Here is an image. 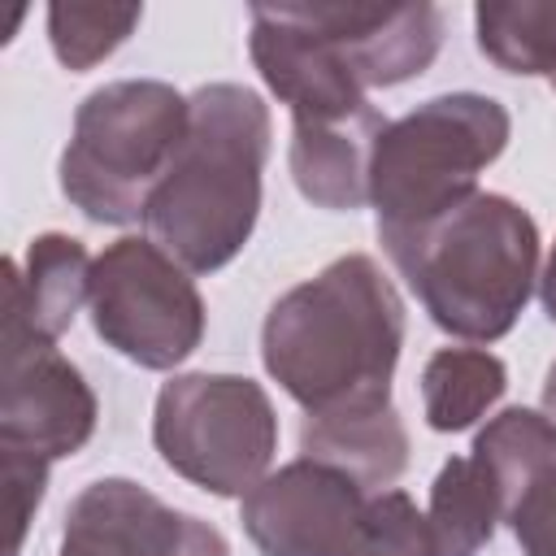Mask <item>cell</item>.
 <instances>
[{"label":"cell","instance_id":"30bf717a","mask_svg":"<svg viewBox=\"0 0 556 556\" xmlns=\"http://www.w3.org/2000/svg\"><path fill=\"white\" fill-rule=\"evenodd\" d=\"M61 556H230L226 539L130 478L91 482L65 513Z\"/></svg>","mask_w":556,"mask_h":556},{"label":"cell","instance_id":"d6986e66","mask_svg":"<svg viewBox=\"0 0 556 556\" xmlns=\"http://www.w3.org/2000/svg\"><path fill=\"white\" fill-rule=\"evenodd\" d=\"M473 456L491 469L500 495H504V513L513 508V500L526 491V482L556 465V426L543 413L530 408H504L500 417L486 421V430L473 439Z\"/></svg>","mask_w":556,"mask_h":556},{"label":"cell","instance_id":"6da1fadb","mask_svg":"<svg viewBox=\"0 0 556 556\" xmlns=\"http://www.w3.org/2000/svg\"><path fill=\"white\" fill-rule=\"evenodd\" d=\"M400 343L404 304L361 252L278 295L261 330L265 369L308 417L387 408Z\"/></svg>","mask_w":556,"mask_h":556},{"label":"cell","instance_id":"277c9868","mask_svg":"<svg viewBox=\"0 0 556 556\" xmlns=\"http://www.w3.org/2000/svg\"><path fill=\"white\" fill-rule=\"evenodd\" d=\"M191 122V100L156 78H122L96 87L61 152V191L74 208L104 226H130L148 213Z\"/></svg>","mask_w":556,"mask_h":556},{"label":"cell","instance_id":"5b68a950","mask_svg":"<svg viewBox=\"0 0 556 556\" xmlns=\"http://www.w3.org/2000/svg\"><path fill=\"white\" fill-rule=\"evenodd\" d=\"M508 113L491 96L452 91L387 122L369 161L378 230L421 226L478 191V174L504 152Z\"/></svg>","mask_w":556,"mask_h":556},{"label":"cell","instance_id":"603a6c76","mask_svg":"<svg viewBox=\"0 0 556 556\" xmlns=\"http://www.w3.org/2000/svg\"><path fill=\"white\" fill-rule=\"evenodd\" d=\"M526 556H556V465L539 469L504 513Z\"/></svg>","mask_w":556,"mask_h":556},{"label":"cell","instance_id":"ba28073f","mask_svg":"<svg viewBox=\"0 0 556 556\" xmlns=\"http://www.w3.org/2000/svg\"><path fill=\"white\" fill-rule=\"evenodd\" d=\"M369 495L321 460H291L243 495V530L265 556H343Z\"/></svg>","mask_w":556,"mask_h":556},{"label":"cell","instance_id":"7a4b0ae2","mask_svg":"<svg viewBox=\"0 0 556 556\" xmlns=\"http://www.w3.org/2000/svg\"><path fill=\"white\" fill-rule=\"evenodd\" d=\"M187 100V135L148 200L143 226L187 274H213L243 252L256 226L269 109L239 83H208Z\"/></svg>","mask_w":556,"mask_h":556},{"label":"cell","instance_id":"d4e9b609","mask_svg":"<svg viewBox=\"0 0 556 556\" xmlns=\"http://www.w3.org/2000/svg\"><path fill=\"white\" fill-rule=\"evenodd\" d=\"M543 417L556 426V365L547 369V382H543Z\"/></svg>","mask_w":556,"mask_h":556},{"label":"cell","instance_id":"8fae6325","mask_svg":"<svg viewBox=\"0 0 556 556\" xmlns=\"http://www.w3.org/2000/svg\"><path fill=\"white\" fill-rule=\"evenodd\" d=\"M248 48L291 122H334L369 104L334 43L304 17V4H256Z\"/></svg>","mask_w":556,"mask_h":556},{"label":"cell","instance_id":"ffe728a7","mask_svg":"<svg viewBox=\"0 0 556 556\" xmlns=\"http://www.w3.org/2000/svg\"><path fill=\"white\" fill-rule=\"evenodd\" d=\"M139 4H52L48 35L65 70H91L139 26Z\"/></svg>","mask_w":556,"mask_h":556},{"label":"cell","instance_id":"2e32d148","mask_svg":"<svg viewBox=\"0 0 556 556\" xmlns=\"http://www.w3.org/2000/svg\"><path fill=\"white\" fill-rule=\"evenodd\" d=\"M495 521H504V495L491 469L473 452L452 456L430 486V556H478Z\"/></svg>","mask_w":556,"mask_h":556},{"label":"cell","instance_id":"52a82bcc","mask_svg":"<svg viewBox=\"0 0 556 556\" xmlns=\"http://www.w3.org/2000/svg\"><path fill=\"white\" fill-rule=\"evenodd\" d=\"M96 334L143 369L182 365L204 339V300L191 274L152 239H117L91 265Z\"/></svg>","mask_w":556,"mask_h":556},{"label":"cell","instance_id":"9a60e30c","mask_svg":"<svg viewBox=\"0 0 556 556\" xmlns=\"http://www.w3.org/2000/svg\"><path fill=\"white\" fill-rule=\"evenodd\" d=\"M300 452L308 460L343 469L365 491H374V486H391L404 473L408 434H404L391 404L387 408H361V413H330V417H304Z\"/></svg>","mask_w":556,"mask_h":556},{"label":"cell","instance_id":"484cf974","mask_svg":"<svg viewBox=\"0 0 556 556\" xmlns=\"http://www.w3.org/2000/svg\"><path fill=\"white\" fill-rule=\"evenodd\" d=\"M552 87H556V74H552Z\"/></svg>","mask_w":556,"mask_h":556},{"label":"cell","instance_id":"5bb4252c","mask_svg":"<svg viewBox=\"0 0 556 556\" xmlns=\"http://www.w3.org/2000/svg\"><path fill=\"white\" fill-rule=\"evenodd\" d=\"M382 130L387 117L374 104L334 122H295L287 165L300 195L334 213L361 208L369 200V161Z\"/></svg>","mask_w":556,"mask_h":556},{"label":"cell","instance_id":"e0dca14e","mask_svg":"<svg viewBox=\"0 0 556 556\" xmlns=\"http://www.w3.org/2000/svg\"><path fill=\"white\" fill-rule=\"evenodd\" d=\"M508 387V369L500 356L482 348H439L421 369L426 421L443 434L469 430Z\"/></svg>","mask_w":556,"mask_h":556},{"label":"cell","instance_id":"7402d4cb","mask_svg":"<svg viewBox=\"0 0 556 556\" xmlns=\"http://www.w3.org/2000/svg\"><path fill=\"white\" fill-rule=\"evenodd\" d=\"M48 486V460L17 452V447H0V508H4V556H17L26 521L35 517L39 500Z\"/></svg>","mask_w":556,"mask_h":556},{"label":"cell","instance_id":"8992f818","mask_svg":"<svg viewBox=\"0 0 556 556\" xmlns=\"http://www.w3.org/2000/svg\"><path fill=\"white\" fill-rule=\"evenodd\" d=\"M152 443L178 478L213 495H248L274 460L278 417L252 378L178 374L156 395Z\"/></svg>","mask_w":556,"mask_h":556},{"label":"cell","instance_id":"3957f363","mask_svg":"<svg viewBox=\"0 0 556 556\" xmlns=\"http://www.w3.org/2000/svg\"><path fill=\"white\" fill-rule=\"evenodd\" d=\"M378 239L430 321L469 343L504 339L539 278V226L495 191H473L465 204L408 230H378Z\"/></svg>","mask_w":556,"mask_h":556},{"label":"cell","instance_id":"7c38bea8","mask_svg":"<svg viewBox=\"0 0 556 556\" xmlns=\"http://www.w3.org/2000/svg\"><path fill=\"white\" fill-rule=\"evenodd\" d=\"M304 17L334 43L365 91L421 74L443 43L434 4H304Z\"/></svg>","mask_w":556,"mask_h":556},{"label":"cell","instance_id":"ac0fdd59","mask_svg":"<svg viewBox=\"0 0 556 556\" xmlns=\"http://www.w3.org/2000/svg\"><path fill=\"white\" fill-rule=\"evenodd\" d=\"M478 48L504 74H556V0H513L473 9Z\"/></svg>","mask_w":556,"mask_h":556},{"label":"cell","instance_id":"4fadbf2b","mask_svg":"<svg viewBox=\"0 0 556 556\" xmlns=\"http://www.w3.org/2000/svg\"><path fill=\"white\" fill-rule=\"evenodd\" d=\"M91 256L70 235H39L26 261H4V330L0 339L56 343L91 300Z\"/></svg>","mask_w":556,"mask_h":556},{"label":"cell","instance_id":"44dd1931","mask_svg":"<svg viewBox=\"0 0 556 556\" xmlns=\"http://www.w3.org/2000/svg\"><path fill=\"white\" fill-rule=\"evenodd\" d=\"M343 556H430L426 513L404 491H382L365 504Z\"/></svg>","mask_w":556,"mask_h":556},{"label":"cell","instance_id":"9c48e42d","mask_svg":"<svg viewBox=\"0 0 556 556\" xmlns=\"http://www.w3.org/2000/svg\"><path fill=\"white\" fill-rule=\"evenodd\" d=\"M96 430V395L56 343L0 339V447L74 456Z\"/></svg>","mask_w":556,"mask_h":556},{"label":"cell","instance_id":"cb8c5ba5","mask_svg":"<svg viewBox=\"0 0 556 556\" xmlns=\"http://www.w3.org/2000/svg\"><path fill=\"white\" fill-rule=\"evenodd\" d=\"M539 295H543V308H547V317L556 321V243H552V256H547V265H543V278H539Z\"/></svg>","mask_w":556,"mask_h":556}]
</instances>
